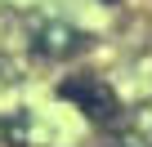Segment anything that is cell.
I'll use <instances>...</instances> for the list:
<instances>
[{
	"label": "cell",
	"mask_w": 152,
	"mask_h": 147,
	"mask_svg": "<svg viewBox=\"0 0 152 147\" xmlns=\"http://www.w3.org/2000/svg\"><path fill=\"white\" fill-rule=\"evenodd\" d=\"M58 98H72V103H81L90 120H112L116 116V98L107 85L90 80V76H76V80H63L58 85Z\"/></svg>",
	"instance_id": "1"
}]
</instances>
